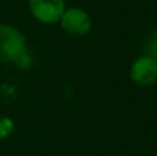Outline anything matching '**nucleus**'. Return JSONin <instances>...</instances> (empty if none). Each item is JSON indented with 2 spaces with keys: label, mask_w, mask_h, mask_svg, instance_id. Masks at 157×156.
<instances>
[{
  "label": "nucleus",
  "mask_w": 157,
  "mask_h": 156,
  "mask_svg": "<svg viewBox=\"0 0 157 156\" xmlns=\"http://www.w3.org/2000/svg\"><path fill=\"white\" fill-rule=\"evenodd\" d=\"M130 80L139 87H150L157 83V61L154 57L144 54L130 66Z\"/></svg>",
  "instance_id": "nucleus-3"
},
{
  "label": "nucleus",
  "mask_w": 157,
  "mask_h": 156,
  "mask_svg": "<svg viewBox=\"0 0 157 156\" xmlns=\"http://www.w3.org/2000/svg\"><path fill=\"white\" fill-rule=\"evenodd\" d=\"M31 15L41 25H55L66 9V0H28Z\"/></svg>",
  "instance_id": "nucleus-4"
},
{
  "label": "nucleus",
  "mask_w": 157,
  "mask_h": 156,
  "mask_svg": "<svg viewBox=\"0 0 157 156\" xmlns=\"http://www.w3.org/2000/svg\"><path fill=\"white\" fill-rule=\"evenodd\" d=\"M26 52L25 34L12 25L0 23V63H15Z\"/></svg>",
  "instance_id": "nucleus-1"
},
{
  "label": "nucleus",
  "mask_w": 157,
  "mask_h": 156,
  "mask_svg": "<svg viewBox=\"0 0 157 156\" xmlns=\"http://www.w3.org/2000/svg\"><path fill=\"white\" fill-rule=\"evenodd\" d=\"M14 129H15L14 119L9 118V116H2L0 118V141H3L8 136H11Z\"/></svg>",
  "instance_id": "nucleus-5"
},
{
  "label": "nucleus",
  "mask_w": 157,
  "mask_h": 156,
  "mask_svg": "<svg viewBox=\"0 0 157 156\" xmlns=\"http://www.w3.org/2000/svg\"><path fill=\"white\" fill-rule=\"evenodd\" d=\"M58 23L66 34L76 38L89 35L93 28V20L90 14L86 9L78 8V6H69V8L66 6Z\"/></svg>",
  "instance_id": "nucleus-2"
}]
</instances>
